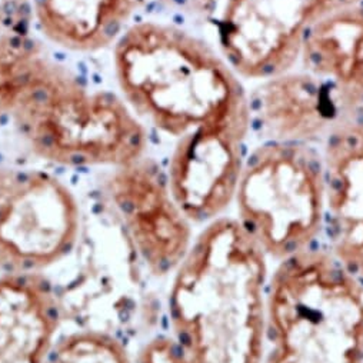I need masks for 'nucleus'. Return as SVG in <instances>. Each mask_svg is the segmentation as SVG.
Returning a JSON list of instances; mask_svg holds the SVG:
<instances>
[{
  "label": "nucleus",
  "mask_w": 363,
  "mask_h": 363,
  "mask_svg": "<svg viewBox=\"0 0 363 363\" xmlns=\"http://www.w3.org/2000/svg\"><path fill=\"white\" fill-rule=\"evenodd\" d=\"M235 218L267 259L285 260L319 246L325 180L318 146L259 142L249 150Z\"/></svg>",
  "instance_id": "39448f33"
},
{
  "label": "nucleus",
  "mask_w": 363,
  "mask_h": 363,
  "mask_svg": "<svg viewBox=\"0 0 363 363\" xmlns=\"http://www.w3.org/2000/svg\"><path fill=\"white\" fill-rule=\"evenodd\" d=\"M247 104L252 136L259 142L318 146L342 121L328 87L303 69L256 80Z\"/></svg>",
  "instance_id": "9d476101"
},
{
  "label": "nucleus",
  "mask_w": 363,
  "mask_h": 363,
  "mask_svg": "<svg viewBox=\"0 0 363 363\" xmlns=\"http://www.w3.org/2000/svg\"><path fill=\"white\" fill-rule=\"evenodd\" d=\"M104 189L149 274L155 278L173 274L188 256L195 236L194 223L172 195L166 172L145 155L113 167Z\"/></svg>",
  "instance_id": "6e6552de"
},
{
  "label": "nucleus",
  "mask_w": 363,
  "mask_h": 363,
  "mask_svg": "<svg viewBox=\"0 0 363 363\" xmlns=\"http://www.w3.org/2000/svg\"><path fill=\"white\" fill-rule=\"evenodd\" d=\"M15 174H16V170L0 166V202H2V199L8 194Z\"/></svg>",
  "instance_id": "a211bd4d"
},
{
  "label": "nucleus",
  "mask_w": 363,
  "mask_h": 363,
  "mask_svg": "<svg viewBox=\"0 0 363 363\" xmlns=\"http://www.w3.org/2000/svg\"><path fill=\"white\" fill-rule=\"evenodd\" d=\"M363 0H223L219 52L242 79L260 80L298 65L305 35L329 15Z\"/></svg>",
  "instance_id": "0eeeda50"
},
{
  "label": "nucleus",
  "mask_w": 363,
  "mask_h": 363,
  "mask_svg": "<svg viewBox=\"0 0 363 363\" xmlns=\"http://www.w3.org/2000/svg\"><path fill=\"white\" fill-rule=\"evenodd\" d=\"M269 259L235 218L205 226L172 274L163 330L133 363H262Z\"/></svg>",
  "instance_id": "f257e3e1"
},
{
  "label": "nucleus",
  "mask_w": 363,
  "mask_h": 363,
  "mask_svg": "<svg viewBox=\"0 0 363 363\" xmlns=\"http://www.w3.org/2000/svg\"><path fill=\"white\" fill-rule=\"evenodd\" d=\"M159 2L169 12L195 22H216L223 5V0H159Z\"/></svg>",
  "instance_id": "f3484780"
},
{
  "label": "nucleus",
  "mask_w": 363,
  "mask_h": 363,
  "mask_svg": "<svg viewBox=\"0 0 363 363\" xmlns=\"http://www.w3.org/2000/svg\"><path fill=\"white\" fill-rule=\"evenodd\" d=\"M250 136V119H239L177 139L164 172L174 201L194 225L225 216L233 203Z\"/></svg>",
  "instance_id": "1a4fd4ad"
},
{
  "label": "nucleus",
  "mask_w": 363,
  "mask_h": 363,
  "mask_svg": "<svg viewBox=\"0 0 363 363\" xmlns=\"http://www.w3.org/2000/svg\"><path fill=\"white\" fill-rule=\"evenodd\" d=\"M325 249L363 279V119H342L322 143Z\"/></svg>",
  "instance_id": "9b49d317"
},
{
  "label": "nucleus",
  "mask_w": 363,
  "mask_h": 363,
  "mask_svg": "<svg viewBox=\"0 0 363 363\" xmlns=\"http://www.w3.org/2000/svg\"><path fill=\"white\" fill-rule=\"evenodd\" d=\"M298 63L328 87L342 119H363V2L312 26Z\"/></svg>",
  "instance_id": "f8f14e48"
},
{
  "label": "nucleus",
  "mask_w": 363,
  "mask_h": 363,
  "mask_svg": "<svg viewBox=\"0 0 363 363\" xmlns=\"http://www.w3.org/2000/svg\"><path fill=\"white\" fill-rule=\"evenodd\" d=\"M115 72L130 108L167 136L249 119L242 77L222 53L174 25L128 29L116 43Z\"/></svg>",
  "instance_id": "f03ea898"
},
{
  "label": "nucleus",
  "mask_w": 363,
  "mask_h": 363,
  "mask_svg": "<svg viewBox=\"0 0 363 363\" xmlns=\"http://www.w3.org/2000/svg\"><path fill=\"white\" fill-rule=\"evenodd\" d=\"M48 363H133L125 343L104 330H76L59 337Z\"/></svg>",
  "instance_id": "dca6fc26"
},
{
  "label": "nucleus",
  "mask_w": 363,
  "mask_h": 363,
  "mask_svg": "<svg viewBox=\"0 0 363 363\" xmlns=\"http://www.w3.org/2000/svg\"><path fill=\"white\" fill-rule=\"evenodd\" d=\"M62 311L43 274L0 275V363H48Z\"/></svg>",
  "instance_id": "ddd939ff"
},
{
  "label": "nucleus",
  "mask_w": 363,
  "mask_h": 363,
  "mask_svg": "<svg viewBox=\"0 0 363 363\" xmlns=\"http://www.w3.org/2000/svg\"><path fill=\"white\" fill-rule=\"evenodd\" d=\"M145 0H35L42 32L76 52L106 48L119 36Z\"/></svg>",
  "instance_id": "4468645a"
},
{
  "label": "nucleus",
  "mask_w": 363,
  "mask_h": 363,
  "mask_svg": "<svg viewBox=\"0 0 363 363\" xmlns=\"http://www.w3.org/2000/svg\"><path fill=\"white\" fill-rule=\"evenodd\" d=\"M262 363H363V279L325 247L270 272Z\"/></svg>",
  "instance_id": "7ed1b4c3"
},
{
  "label": "nucleus",
  "mask_w": 363,
  "mask_h": 363,
  "mask_svg": "<svg viewBox=\"0 0 363 363\" xmlns=\"http://www.w3.org/2000/svg\"><path fill=\"white\" fill-rule=\"evenodd\" d=\"M63 67L43 48L22 33L0 35V125Z\"/></svg>",
  "instance_id": "2eb2a0df"
},
{
  "label": "nucleus",
  "mask_w": 363,
  "mask_h": 363,
  "mask_svg": "<svg viewBox=\"0 0 363 363\" xmlns=\"http://www.w3.org/2000/svg\"><path fill=\"white\" fill-rule=\"evenodd\" d=\"M43 160L72 167L130 163L146 153L147 133L116 96L89 90L65 67L12 116Z\"/></svg>",
  "instance_id": "20e7f679"
},
{
  "label": "nucleus",
  "mask_w": 363,
  "mask_h": 363,
  "mask_svg": "<svg viewBox=\"0 0 363 363\" xmlns=\"http://www.w3.org/2000/svg\"><path fill=\"white\" fill-rule=\"evenodd\" d=\"M79 233L80 208L67 185L43 170H16L0 202V275L45 274Z\"/></svg>",
  "instance_id": "423d86ee"
}]
</instances>
